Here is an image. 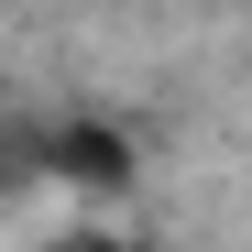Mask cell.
I'll use <instances>...</instances> for the list:
<instances>
[{"mask_svg":"<svg viewBox=\"0 0 252 252\" xmlns=\"http://www.w3.org/2000/svg\"><path fill=\"white\" fill-rule=\"evenodd\" d=\"M0 164H11L22 187H66L77 208H110V197L143 187V143H132V121H110V110L11 121V132H0Z\"/></svg>","mask_w":252,"mask_h":252,"instance_id":"obj_1","label":"cell"},{"mask_svg":"<svg viewBox=\"0 0 252 252\" xmlns=\"http://www.w3.org/2000/svg\"><path fill=\"white\" fill-rule=\"evenodd\" d=\"M44 252H143V241H132V230H110V220H77V230H55Z\"/></svg>","mask_w":252,"mask_h":252,"instance_id":"obj_2","label":"cell"}]
</instances>
